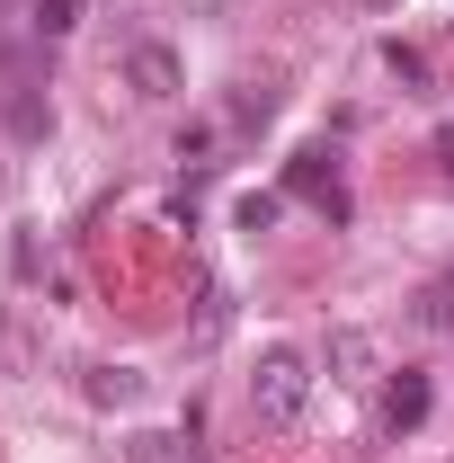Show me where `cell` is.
Instances as JSON below:
<instances>
[{"label": "cell", "mask_w": 454, "mask_h": 463, "mask_svg": "<svg viewBox=\"0 0 454 463\" xmlns=\"http://www.w3.org/2000/svg\"><path fill=\"white\" fill-rule=\"evenodd\" d=\"M178 161H187V170H214V125H187V134H178Z\"/></svg>", "instance_id": "cell-8"}, {"label": "cell", "mask_w": 454, "mask_h": 463, "mask_svg": "<svg viewBox=\"0 0 454 463\" xmlns=\"http://www.w3.org/2000/svg\"><path fill=\"white\" fill-rule=\"evenodd\" d=\"M374 9H383V0H374Z\"/></svg>", "instance_id": "cell-12"}, {"label": "cell", "mask_w": 454, "mask_h": 463, "mask_svg": "<svg viewBox=\"0 0 454 463\" xmlns=\"http://www.w3.org/2000/svg\"><path fill=\"white\" fill-rule=\"evenodd\" d=\"M383 62H393L410 90H428V54H419V45H383Z\"/></svg>", "instance_id": "cell-10"}, {"label": "cell", "mask_w": 454, "mask_h": 463, "mask_svg": "<svg viewBox=\"0 0 454 463\" xmlns=\"http://www.w3.org/2000/svg\"><path fill=\"white\" fill-rule=\"evenodd\" d=\"M303 392H312V356L303 347H259V365H250V419L259 428H294Z\"/></svg>", "instance_id": "cell-1"}, {"label": "cell", "mask_w": 454, "mask_h": 463, "mask_svg": "<svg viewBox=\"0 0 454 463\" xmlns=\"http://www.w3.org/2000/svg\"><path fill=\"white\" fill-rule=\"evenodd\" d=\"M80 392H90L99 410H134L143 392H152V383H143L134 365H90V374H80Z\"/></svg>", "instance_id": "cell-5"}, {"label": "cell", "mask_w": 454, "mask_h": 463, "mask_svg": "<svg viewBox=\"0 0 454 463\" xmlns=\"http://www.w3.org/2000/svg\"><path fill=\"white\" fill-rule=\"evenodd\" d=\"M428 402H437V392H428V374H419V365H401L393 383H383V437H410V428L428 419Z\"/></svg>", "instance_id": "cell-4"}, {"label": "cell", "mask_w": 454, "mask_h": 463, "mask_svg": "<svg viewBox=\"0 0 454 463\" xmlns=\"http://www.w3.org/2000/svg\"><path fill=\"white\" fill-rule=\"evenodd\" d=\"M268 108H277L268 90H241V99H232V116H241V125H268Z\"/></svg>", "instance_id": "cell-11"}, {"label": "cell", "mask_w": 454, "mask_h": 463, "mask_svg": "<svg viewBox=\"0 0 454 463\" xmlns=\"http://www.w3.org/2000/svg\"><path fill=\"white\" fill-rule=\"evenodd\" d=\"M125 90H134L143 108H170L178 90H187V71H178L170 45H134V54H125Z\"/></svg>", "instance_id": "cell-3"}, {"label": "cell", "mask_w": 454, "mask_h": 463, "mask_svg": "<svg viewBox=\"0 0 454 463\" xmlns=\"http://www.w3.org/2000/svg\"><path fill=\"white\" fill-rule=\"evenodd\" d=\"M80 27V0H36V36H71Z\"/></svg>", "instance_id": "cell-7"}, {"label": "cell", "mask_w": 454, "mask_h": 463, "mask_svg": "<svg viewBox=\"0 0 454 463\" xmlns=\"http://www.w3.org/2000/svg\"><path fill=\"white\" fill-rule=\"evenodd\" d=\"M285 196H241V232H277Z\"/></svg>", "instance_id": "cell-9"}, {"label": "cell", "mask_w": 454, "mask_h": 463, "mask_svg": "<svg viewBox=\"0 0 454 463\" xmlns=\"http://www.w3.org/2000/svg\"><path fill=\"white\" fill-rule=\"evenodd\" d=\"M374 356H383L374 330H330V374L339 383H374Z\"/></svg>", "instance_id": "cell-6"}, {"label": "cell", "mask_w": 454, "mask_h": 463, "mask_svg": "<svg viewBox=\"0 0 454 463\" xmlns=\"http://www.w3.org/2000/svg\"><path fill=\"white\" fill-rule=\"evenodd\" d=\"M285 196H312L330 223H347V187H339V152L330 143H303L294 152V170H285Z\"/></svg>", "instance_id": "cell-2"}]
</instances>
